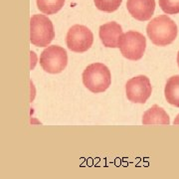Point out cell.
<instances>
[{"instance_id": "6da1fadb", "label": "cell", "mask_w": 179, "mask_h": 179, "mask_svg": "<svg viewBox=\"0 0 179 179\" xmlns=\"http://www.w3.org/2000/svg\"><path fill=\"white\" fill-rule=\"evenodd\" d=\"M177 26L167 15H159L147 24L146 33L156 46H167L177 37Z\"/></svg>"}, {"instance_id": "7a4b0ae2", "label": "cell", "mask_w": 179, "mask_h": 179, "mask_svg": "<svg viewBox=\"0 0 179 179\" xmlns=\"http://www.w3.org/2000/svg\"><path fill=\"white\" fill-rule=\"evenodd\" d=\"M82 78L84 86L94 94H100L107 91L112 83L110 70L102 63L89 65L83 72Z\"/></svg>"}, {"instance_id": "3957f363", "label": "cell", "mask_w": 179, "mask_h": 179, "mask_svg": "<svg viewBox=\"0 0 179 179\" xmlns=\"http://www.w3.org/2000/svg\"><path fill=\"white\" fill-rule=\"evenodd\" d=\"M55 37L54 26L46 15L36 14L30 19V42L36 47H47Z\"/></svg>"}, {"instance_id": "277c9868", "label": "cell", "mask_w": 179, "mask_h": 179, "mask_svg": "<svg viewBox=\"0 0 179 179\" xmlns=\"http://www.w3.org/2000/svg\"><path fill=\"white\" fill-rule=\"evenodd\" d=\"M118 48L125 58L132 61H137L144 55L146 39L137 31H127L122 35L118 42Z\"/></svg>"}, {"instance_id": "5b68a950", "label": "cell", "mask_w": 179, "mask_h": 179, "mask_svg": "<svg viewBox=\"0 0 179 179\" xmlns=\"http://www.w3.org/2000/svg\"><path fill=\"white\" fill-rule=\"evenodd\" d=\"M67 64L68 55L66 50L57 45L48 46L40 56V66L49 74H59L63 72Z\"/></svg>"}, {"instance_id": "8992f818", "label": "cell", "mask_w": 179, "mask_h": 179, "mask_svg": "<svg viewBox=\"0 0 179 179\" xmlns=\"http://www.w3.org/2000/svg\"><path fill=\"white\" fill-rule=\"evenodd\" d=\"M94 42L92 31L84 25H74L66 36V44L69 50L76 53H84L90 49Z\"/></svg>"}, {"instance_id": "52a82bcc", "label": "cell", "mask_w": 179, "mask_h": 179, "mask_svg": "<svg viewBox=\"0 0 179 179\" xmlns=\"http://www.w3.org/2000/svg\"><path fill=\"white\" fill-rule=\"evenodd\" d=\"M152 92L150 81L146 76H137L127 81L125 94L127 100L134 104H145Z\"/></svg>"}, {"instance_id": "ba28073f", "label": "cell", "mask_w": 179, "mask_h": 179, "mask_svg": "<svg viewBox=\"0 0 179 179\" xmlns=\"http://www.w3.org/2000/svg\"><path fill=\"white\" fill-rule=\"evenodd\" d=\"M127 8L133 18L138 21H147L155 10L154 0H127Z\"/></svg>"}, {"instance_id": "9c48e42d", "label": "cell", "mask_w": 179, "mask_h": 179, "mask_svg": "<svg viewBox=\"0 0 179 179\" xmlns=\"http://www.w3.org/2000/svg\"><path fill=\"white\" fill-rule=\"evenodd\" d=\"M122 34V26L115 21L103 24L99 31L100 41L107 48H118V42Z\"/></svg>"}, {"instance_id": "30bf717a", "label": "cell", "mask_w": 179, "mask_h": 179, "mask_svg": "<svg viewBox=\"0 0 179 179\" xmlns=\"http://www.w3.org/2000/svg\"><path fill=\"white\" fill-rule=\"evenodd\" d=\"M142 123L144 125H169L170 120L167 112L162 108L158 107L157 105H153L149 110H147L143 113Z\"/></svg>"}, {"instance_id": "8fae6325", "label": "cell", "mask_w": 179, "mask_h": 179, "mask_svg": "<svg viewBox=\"0 0 179 179\" xmlns=\"http://www.w3.org/2000/svg\"><path fill=\"white\" fill-rule=\"evenodd\" d=\"M165 99L170 105L179 108V75L169 78L164 89Z\"/></svg>"}, {"instance_id": "7c38bea8", "label": "cell", "mask_w": 179, "mask_h": 179, "mask_svg": "<svg viewBox=\"0 0 179 179\" xmlns=\"http://www.w3.org/2000/svg\"><path fill=\"white\" fill-rule=\"evenodd\" d=\"M64 3L65 0H37V7L42 13L52 15L60 11Z\"/></svg>"}, {"instance_id": "4fadbf2b", "label": "cell", "mask_w": 179, "mask_h": 179, "mask_svg": "<svg viewBox=\"0 0 179 179\" xmlns=\"http://www.w3.org/2000/svg\"><path fill=\"white\" fill-rule=\"evenodd\" d=\"M94 2L99 10L110 13L118 9L122 0H94Z\"/></svg>"}, {"instance_id": "5bb4252c", "label": "cell", "mask_w": 179, "mask_h": 179, "mask_svg": "<svg viewBox=\"0 0 179 179\" xmlns=\"http://www.w3.org/2000/svg\"><path fill=\"white\" fill-rule=\"evenodd\" d=\"M161 10L166 14L179 13V0H158Z\"/></svg>"}, {"instance_id": "9a60e30c", "label": "cell", "mask_w": 179, "mask_h": 179, "mask_svg": "<svg viewBox=\"0 0 179 179\" xmlns=\"http://www.w3.org/2000/svg\"><path fill=\"white\" fill-rule=\"evenodd\" d=\"M173 123H174V125H179V115L175 117V120H174V122H173Z\"/></svg>"}, {"instance_id": "2e32d148", "label": "cell", "mask_w": 179, "mask_h": 179, "mask_svg": "<svg viewBox=\"0 0 179 179\" xmlns=\"http://www.w3.org/2000/svg\"><path fill=\"white\" fill-rule=\"evenodd\" d=\"M177 64H178V67H179V52L177 54Z\"/></svg>"}]
</instances>
